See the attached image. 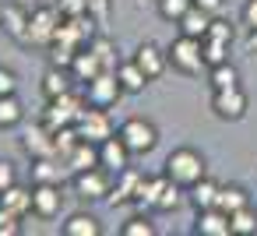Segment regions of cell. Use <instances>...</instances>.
<instances>
[{"mask_svg": "<svg viewBox=\"0 0 257 236\" xmlns=\"http://www.w3.org/2000/svg\"><path fill=\"white\" fill-rule=\"evenodd\" d=\"M71 81H74V74H71L67 67H53V64H50V71L43 74V95H46V99H57V95H64V92H71Z\"/></svg>", "mask_w": 257, "mask_h": 236, "instance_id": "cell-22", "label": "cell"}, {"mask_svg": "<svg viewBox=\"0 0 257 236\" xmlns=\"http://www.w3.org/2000/svg\"><path fill=\"white\" fill-rule=\"evenodd\" d=\"M134 64L155 81V78L166 74V67H169V53H166L162 46H155V43H141V46L134 50Z\"/></svg>", "mask_w": 257, "mask_h": 236, "instance_id": "cell-13", "label": "cell"}, {"mask_svg": "<svg viewBox=\"0 0 257 236\" xmlns=\"http://www.w3.org/2000/svg\"><path fill=\"white\" fill-rule=\"evenodd\" d=\"M22 4H25V8L32 11V8H43V4H50V0H22Z\"/></svg>", "mask_w": 257, "mask_h": 236, "instance_id": "cell-46", "label": "cell"}, {"mask_svg": "<svg viewBox=\"0 0 257 236\" xmlns=\"http://www.w3.org/2000/svg\"><path fill=\"white\" fill-rule=\"evenodd\" d=\"M18 183V176H15V166L8 162V159H0V190H8V187H15Z\"/></svg>", "mask_w": 257, "mask_h": 236, "instance_id": "cell-43", "label": "cell"}, {"mask_svg": "<svg viewBox=\"0 0 257 236\" xmlns=\"http://www.w3.org/2000/svg\"><path fill=\"white\" fill-rule=\"evenodd\" d=\"M194 236H232V218L222 208H201L194 222Z\"/></svg>", "mask_w": 257, "mask_h": 236, "instance_id": "cell-12", "label": "cell"}, {"mask_svg": "<svg viewBox=\"0 0 257 236\" xmlns=\"http://www.w3.org/2000/svg\"><path fill=\"white\" fill-rule=\"evenodd\" d=\"M141 180H145V176H141L138 169H131V166H127L123 173H116V180H113V190H109V197H106V201H109L113 208H116V204H123V201H134V197H138V187H141Z\"/></svg>", "mask_w": 257, "mask_h": 236, "instance_id": "cell-15", "label": "cell"}, {"mask_svg": "<svg viewBox=\"0 0 257 236\" xmlns=\"http://www.w3.org/2000/svg\"><path fill=\"white\" fill-rule=\"evenodd\" d=\"M64 15L57 11V4H43V8H32V18H29V32H25V46H39V50H50L57 29H60Z\"/></svg>", "mask_w": 257, "mask_h": 236, "instance_id": "cell-3", "label": "cell"}, {"mask_svg": "<svg viewBox=\"0 0 257 236\" xmlns=\"http://www.w3.org/2000/svg\"><path fill=\"white\" fill-rule=\"evenodd\" d=\"M229 46H232V43L201 39V50H204V64H208V67H215V64H225V60H229Z\"/></svg>", "mask_w": 257, "mask_h": 236, "instance_id": "cell-31", "label": "cell"}, {"mask_svg": "<svg viewBox=\"0 0 257 236\" xmlns=\"http://www.w3.org/2000/svg\"><path fill=\"white\" fill-rule=\"evenodd\" d=\"M85 109H88V99H81V95H74V92H64V95H57V99H46L43 124L57 134V131H64V127H78V120H81Z\"/></svg>", "mask_w": 257, "mask_h": 236, "instance_id": "cell-2", "label": "cell"}, {"mask_svg": "<svg viewBox=\"0 0 257 236\" xmlns=\"http://www.w3.org/2000/svg\"><path fill=\"white\" fill-rule=\"evenodd\" d=\"M239 18H243V25H246L250 32H257V0H246L243 11H239Z\"/></svg>", "mask_w": 257, "mask_h": 236, "instance_id": "cell-42", "label": "cell"}, {"mask_svg": "<svg viewBox=\"0 0 257 236\" xmlns=\"http://www.w3.org/2000/svg\"><path fill=\"white\" fill-rule=\"evenodd\" d=\"M180 190H183V187L169 180V187H166V194H162V201H159V211H173V208L180 204Z\"/></svg>", "mask_w": 257, "mask_h": 236, "instance_id": "cell-39", "label": "cell"}, {"mask_svg": "<svg viewBox=\"0 0 257 236\" xmlns=\"http://www.w3.org/2000/svg\"><path fill=\"white\" fill-rule=\"evenodd\" d=\"M64 208L60 183H32V215L39 218H57Z\"/></svg>", "mask_w": 257, "mask_h": 236, "instance_id": "cell-11", "label": "cell"}, {"mask_svg": "<svg viewBox=\"0 0 257 236\" xmlns=\"http://www.w3.org/2000/svg\"><path fill=\"white\" fill-rule=\"evenodd\" d=\"M194 4H197V8H204L208 15H218V11H222V0H194Z\"/></svg>", "mask_w": 257, "mask_h": 236, "instance_id": "cell-44", "label": "cell"}, {"mask_svg": "<svg viewBox=\"0 0 257 236\" xmlns=\"http://www.w3.org/2000/svg\"><path fill=\"white\" fill-rule=\"evenodd\" d=\"M15 92H18V74L0 67V95H15Z\"/></svg>", "mask_w": 257, "mask_h": 236, "instance_id": "cell-40", "label": "cell"}, {"mask_svg": "<svg viewBox=\"0 0 257 236\" xmlns=\"http://www.w3.org/2000/svg\"><path fill=\"white\" fill-rule=\"evenodd\" d=\"M78 134H81L85 141L102 145V141L113 138L116 131H113V120H109V113H106L102 106H88V109L81 113V120H78Z\"/></svg>", "mask_w": 257, "mask_h": 236, "instance_id": "cell-10", "label": "cell"}, {"mask_svg": "<svg viewBox=\"0 0 257 236\" xmlns=\"http://www.w3.org/2000/svg\"><path fill=\"white\" fill-rule=\"evenodd\" d=\"M162 173H166L173 183H180V187L190 190L197 180L208 176V162H204V155H201L197 148H173V152L166 155V162H162Z\"/></svg>", "mask_w": 257, "mask_h": 236, "instance_id": "cell-1", "label": "cell"}, {"mask_svg": "<svg viewBox=\"0 0 257 236\" xmlns=\"http://www.w3.org/2000/svg\"><path fill=\"white\" fill-rule=\"evenodd\" d=\"M113 180H116V173H109L106 166H92L85 173H74V194L85 201H106L113 190Z\"/></svg>", "mask_w": 257, "mask_h": 236, "instance_id": "cell-6", "label": "cell"}, {"mask_svg": "<svg viewBox=\"0 0 257 236\" xmlns=\"http://www.w3.org/2000/svg\"><path fill=\"white\" fill-rule=\"evenodd\" d=\"M64 166L71 169V173H85V169H92V166H99V145L95 141H78L74 145V152L64 159Z\"/></svg>", "mask_w": 257, "mask_h": 236, "instance_id": "cell-18", "label": "cell"}, {"mask_svg": "<svg viewBox=\"0 0 257 236\" xmlns=\"http://www.w3.org/2000/svg\"><path fill=\"white\" fill-rule=\"evenodd\" d=\"M0 22H4V4H0Z\"/></svg>", "mask_w": 257, "mask_h": 236, "instance_id": "cell-47", "label": "cell"}, {"mask_svg": "<svg viewBox=\"0 0 257 236\" xmlns=\"http://www.w3.org/2000/svg\"><path fill=\"white\" fill-rule=\"evenodd\" d=\"M120 232H123V236H155L159 229H155V222H152L148 215H131V218L120 225Z\"/></svg>", "mask_w": 257, "mask_h": 236, "instance_id": "cell-33", "label": "cell"}, {"mask_svg": "<svg viewBox=\"0 0 257 236\" xmlns=\"http://www.w3.org/2000/svg\"><path fill=\"white\" fill-rule=\"evenodd\" d=\"M204 39H218V43H232L236 39V29L225 22V18H211V25H208V36Z\"/></svg>", "mask_w": 257, "mask_h": 236, "instance_id": "cell-36", "label": "cell"}, {"mask_svg": "<svg viewBox=\"0 0 257 236\" xmlns=\"http://www.w3.org/2000/svg\"><path fill=\"white\" fill-rule=\"evenodd\" d=\"M0 204H4L8 211H15V215H29L32 211V190H25V187H8V190H0Z\"/></svg>", "mask_w": 257, "mask_h": 236, "instance_id": "cell-24", "label": "cell"}, {"mask_svg": "<svg viewBox=\"0 0 257 236\" xmlns=\"http://www.w3.org/2000/svg\"><path fill=\"white\" fill-rule=\"evenodd\" d=\"M246 92L243 88H215L211 92V113L218 120H243L246 116Z\"/></svg>", "mask_w": 257, "mask_h": 236, "instance_id": "cell-8", "label": "cell"}, {"mask_svg": "<svg viewBox=\"0 0 257 236\" xmlns=\"http://www.w3.org/2000/svg\"><path fill=\"white\" fill-rule=\"evenodd\" d=\"M106 67H102V60H99V53L92 50V43L85 46V50H78V57H74V64H71V74H74V81H81V85H88L95 74H102Z\"/></svg>", "mask_w": 257, "mask_h": 236, "instance_id": "cell-17", "label": "cell"}, {"mask_svg": "<svg viewBox=\"0 0 257 236\" xmlns=\"http://www.w3.org/2000/svg\"><path fill=\"white\" fill-rule=\"evenodd\" d=\"M92 50L99 53V60H102V67H106V71H116V46H113V39H109V36H102V32H99V36L92 39Z\"/></svg>", "mask_w": 257, "mask_h": 236, "instance_id": "cell-32", "label": "cell"}, {"mask_svg": "<svg viewBox=\"0 0 257 236\" xmlns=\"http://www.w3.org/2000/svg\"><path fill=\"white\" fill-rule=\"evenodd\" d=\"M22 148H25L29 159H60V155H57V134H53L43 120L22 134Z\"/></svg>", "mask_w": 257, "mask_h": 236, "instance_id": "cell-9", "label": "cell"}, {"mask_svg": "<svg viewBox=\"0 0 257 236\" xmlns=\"http://www.w3.org/2000/svg\"><path fill=\"white\" fill-rule=\"evenodd\" d=\"M169 53V64H173V71H180V74H201V67H208L204 64V50H201V39H194V36H183L180 32V39H173V46L166 50Z\"/></svg>", "mask_w": 257, "mask_h": 236, "instance_id": "cell-4", "label": "cell"}, {"mask_svg": "<svg viewBox=\"0 0 257 236\" xmlns=\"http://www.w3.org/2000/svg\"><path fill=\"white\" fill-rule=\"evenodd\" d=\"M29 18H32V11L22 4H4V22H0V29H4L11 39H18V43H25V32H29Z\"/></svg>", "mask_w": 257, "mask_h": 236, "instance_id": "cell-16", "label": "cell"}, {"mask_svg": "<svg viewBox=\"0 0 257 236\" xmlns=\"http://www.w3.org/2000/svg\"><path fill=\"white\" fill-rule=\"evenodd\" d=\"M25 120V109L18 95H0V127H18Z\"/></svg>", "mask_w": 257, "mask_h": 236, "instance_id": "cell-29", "label": "cell"}, {"mask_svg": "<svg viewBox=\"0 0 257 236\" xmlns=\"http://www.w3.org/2000/svg\"><path fill=\"white\" fill-rule=\"evenodd\" d=\"M246 53H257V32H250V39H246Z\"/></svg>", "mask_w": 257, "mask_h": 236, "instance_id": "cell-45", "label": "cell"}, {"mask_svg": "<svg viewBox=\"0 0 257 236\" xmlns=\"http://www.w3.org/2000/svg\"><path fill=\"white\" fill-rule=\"evenodd\" d=\"M81 141V134H78V127H64V131H57V155L60 159H67L71 152H74V145Z\"/></svg>", "mask_w": 257, "mask_h": 236, "instance_id": "cell-35", "label": "cell"}, {"mask_svg": "<svg viewBox=\"0 0 257 236\" xmlns=\"http://www.w3.org/2000/svg\"><path fill=\"white\" fill-rule=\"evenodd\" d=\"M88 15H92L99 25H106V22H109V0H88Z\"/></svg>", "mask_w": 257, "mask_h": 236, "instance_id": "cell-41", "label": "cell"}, {"mask_svg": "<svg viewBox=\"0 0 257 236\" xmlns=\"http://www.w3.org/2000/svg\"><path fill=\"white\" fill-rule=\"evenodd\" d=\"M57 11L64 18H78V15H88V0H53Z\"/></svg>", "mask_w": 257, "mask_h": 236, "instance_id": "cell-38", "label": "cell"}, {"mask_svg": "<svg viewBox=\"0 0 257 236\" xmlns=\"http://www.w3.org/2000/svg\"><path fill=\"white\" fill-rule=\"evenodd\" d=\"M99 232H102V225H99V218L88 215V211H74V215L64 222V236H99Z\"/></svg>", "mask_w": 257, "mask_h": 236, "instance_id": "cell-26", "label": "cell"}, {"mask_svg": "<svg viewBox=\"0 0 257 236\" xmlns=\"http://www.w3.org/2000/svg\"><path fill=\"white\" fill-rule=\"evenodd\" d=\"M22 215H15V211H8L4 204H0V236H18L22 232V222H18Z\"/></svg>", "mask_w": 257, "mask_h": 236, "instance_id": "cell-37", "label": "cell"}, {"mask_svg": "<svg viewBox=\"0 0 257 236\" xmlns=\"http://www.w3.org/2000/svg\"><path fill=\"white\" fill-rule=\"evenodd\" d=\"M120 95H123V85H120L116 71H102V74H95V78L85 85V99H88V106H102V109H109V106L120 102Z\"/></svg>", "mask_w": 257, "mask_h": 236, "instance_id": "cell-7", "label": "cell"}, {"mask_svg": "<svg viewBox=\"0 0 257 236\" xmlns=\"http://www.w3.org/2000/svg\"><path fill=\"white\" fill-rule=\"evenodd\" d=\"M190 8H194V0H159V15L166 22H180Z\"/></svg>", "mask_w": 257, "mask_h": 236, "instance_id": "cell-34", "label": "cell"}, {"mask_svg": "<svg viewBox=\"0 0 257 236\" xmlns=\"http://www.w3.org/2000/svg\"><path fill=\"white\" fill-rule=\"evenodd\" d=\"M166 187H169V176H166V173H162V176H145L134 201H138L141 208H155V211H159V201H162Z\"/></svg>", "mask_w": 257, "mask_h": 236, "instance_id": "cell-19", "label": "cell"}, {"mask_svg": "<svg viewBox=\"0 0 257 236\" xmlns=\"http://www.w3.org/2000/svg\"><path fill=\"white\" fill-rule=\"evenodd\" d=\"M116 134L123 138V145H127L134 155H148V152L159 145V131H155V124L145 120V116H131V120H123Z\"/></svg>", "mask_w": 257, "mask_h": 236, "instance_id": "cell-5", "label": "cell"}, {"mask_svg": "<svg viewBox=\"0 0 257 236\" xmlns=\"http://www.w3.org/2000/svg\"><path fill=\"white\" fill-rule=\"evenodd\" d=\"M250 204V194L239 187V183H225V187H218V208L222 211H239V208H246Z\"/></svg>", "mask_w": 257, "mask_h": 236, "instance_id": "cell-27", "label": "cell"}, {"mask_svg": "<svg viewBox=\"0 0 257 236\" xmlns=\"http://www.w3.org/2000/svg\"><path fill=\"white\" fill-rule=\"evenodd\" d=\"M218 187L222 183H215V180H197L194 187H190V204L201 211V208H218Z\"/></svg>", "mask_w": 257, "mask_h": 236, "instance_id": "cell-25", "label": "cell"}, {"mask_svg": "<svg viewBox=\"0 0 257 236\" xmlns=\"http://www.w3.org/2000/svg\"><path fill=\"white\" fill-rule=\"evenodd\" d=\"M211 18H215V15H208L204 8H197V4H194V8H190V11H187V15L176 22V25H180V32H183V36L204 39V36H208V25H211Z\"/></svg>", "mask_w": 257, "mask_h": 236, "instance_id": "cell-20", "label": "cell"}, {"mask_svg": "<svg viewBox=\"0 0 257 236\" xmlns=\"http://www.w3.org/2000/svg\"><path fill=\"white\" fill-rule=\"evenodd\" d=\"M116 78H120V85H123V92H127V95L145 92V85L152 81V78L134 64V57H131V60H123V64H116Z\"/></svg>", "mask_w": 257, "mask_h": 236, "instance_id": "cell-21", "label": "cell"}, {"mask_svg": "<svg viewBox=\"0 0 257 236\" xmlns=\"http://www.w3.org/2000/svg\"><path fill=\"white\" fill-rule=\"evenodd\" d=\"M64 159H32V166H29V173H32V183H60L64 180V169L67 166H60Z\"/></svg>", "mask_w": 257, "mask_h": 236, "instance_id": "cell-23", "label": "cell"}, {"mask_svg": "<svg viewBox=\"0 0 257 236\" xmlns=\"http://www.w3.org/2000/svg\"><path fill=\"white\" fill-rule=\"evenodd\" d=\"M131 148L123 145V138L120 134H113V138H106L102 145H99V166H106L109 173H123L127 166H131Z\"/></svg>", "mask_w": 257, "mask_h": 236, "instance_id": "cell-14", "label": "cell"}, {"mask_svg": "<svg viewBox=\"0 0 257 236\" xmlns=\"http://www.w3.org/2000/svg\"><path fill=\"white\" fill-rule=\"evenodd\" d=\"M208 81H211V92H215V88H239V71L225 60V64L208 67Z\"/></svg>", "mask_w": 257, "mask_h": 236, "instance_id": "cell-28", "label": "cell"}, {"mask_svg": "<svg viewBox=\"0 0 257 236\" xmlns=\"http://www.w3.org/2000/svg\"><path fill=\"white\" fill-rule=\"evenodd\" d=\"M229 218H232V236H253L257 232V211L250 204L239 208V211H232Z\"/></svg>", "mask_w": 257, "mask_h": 236, "instance_id": "cell-30", "label": "cell"}]
</instances>
